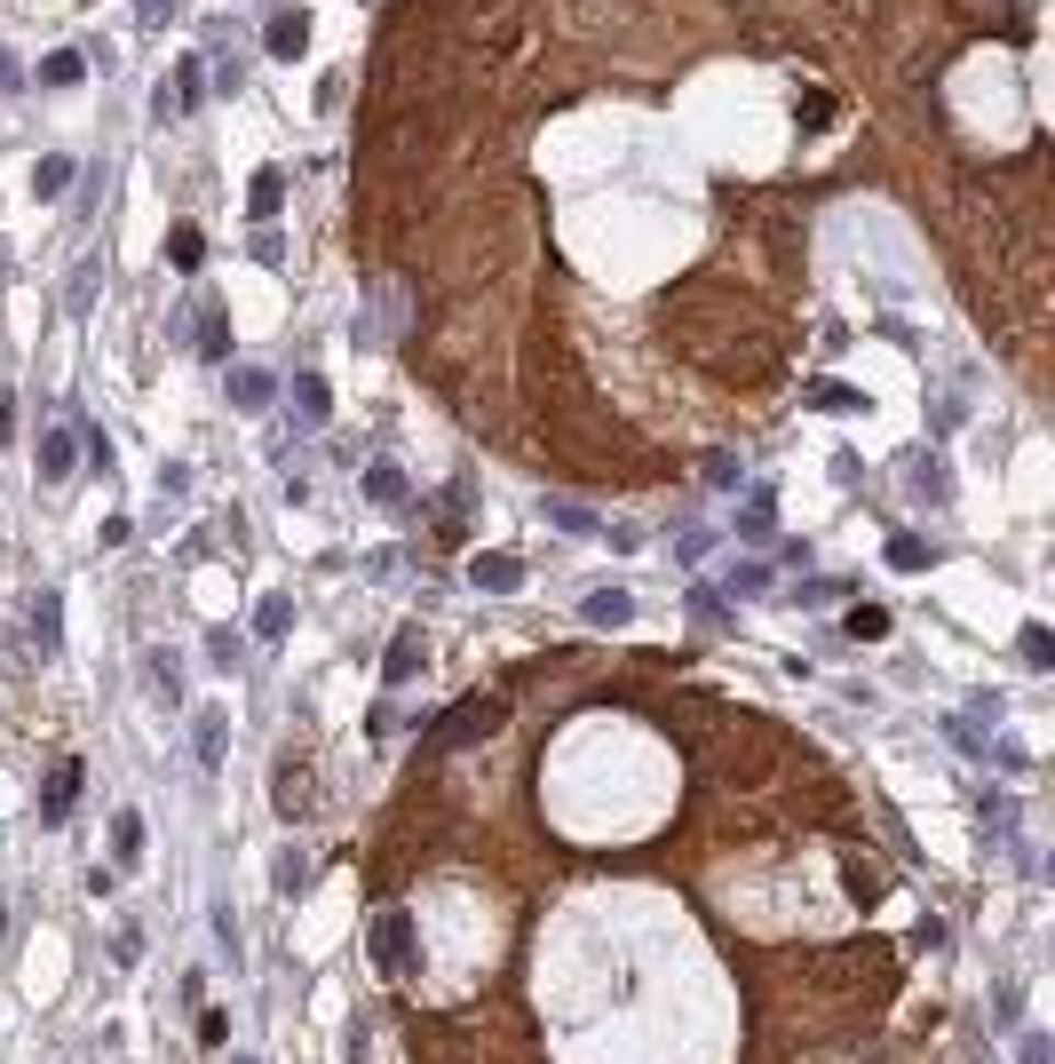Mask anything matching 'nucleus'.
<instances>
[{
	"label": "nucleus",
	"instance_id": "ea45409f",
	"mask_svg": "<svg viewBox=\"0 0 1055 1064\" xmlns=\"http://www.w3.org/2000/svg\"><path fill=\"white\" fill-rule=\"evenodd\" d=\"M230 1064H254V1056H230Z\"/></svg>",
	"mask_w": 1055,
	"mask_h": 1064
},
{
	"label": "nucleus",
	"instance_id": "2f4dec72",
	"mask_svg": "<svg viewBox=\"0 0 1055 1064\" xmlns=\"http://www.w3.org/2000/svg\"><path fill=\"white\" fill-rule=\"evenodd\" d=\"M738 524L762 541V532H770V493H746V517H738Z\"/></svg>",
	"mask_w": 1055,
	"mask_h": 1064
},
{
	"label": "nucleus",
	"instance_id": "7c9ffc66",
	"mask_svg": "<svg viewBox=\"0 0 1055 1064\" xmlns=\"http://www.w3.org/2000/svg\"><path fill=\"white\" fill-rule=\"evenodd\" d=\"M302 882H310V858H302V850H286V858H279V890H286V897H294V890H302Z\"/></svg>",
	"mask_w": 1055,
	"mask_h": 1064
},
{
	"label": "nucleus",
	"instance_id": "b1692460",
	"mask_svg": "<svg viewBox=\"0 0 1055 1064\" xmlns=\"http://www.w3.org/2000/svg\"><path fill=\"white\" fill-rule=\"evenodd\" d=\"M279 199H286V176L262 168V176H254V215H279Z\"/></svg>",
	"mask_w": 1055,
	"mask_h": 1064
},
{
	"label": "nucleus",
	"instance_id": "bb28decb",
	"mask_svg": "<svg viewBox=\"0 0 1055 1064\" xmlns=\"http://www.w3.org/2000/svg\"><path fill=\"white\" fill-rule=\"evenodd\" d=\"M912 493H921V501H944V461H912Z\"/></svg>",
	"mask_w": 1055,
	"mask_h": 1064
},
{
	"label": "nucleus",
	"instance_id": "473e14b6",
	"mask_svg": "<svg viewBox=\"0 0 1055 1064\" xmlns=\"http://www.w3.org/2000/svg\"><path fill=\"white\" fill-rule=\"evenodd\" d=\"M548 517H556L564 532H595V517H588V509H571V501H548Z\"/></svg>",
	"mask_w": 1055,
	"mask_h": 1064
},
{
	"label": "nucleus",
	"instance_id": "5701e85b",
	"mask_svg": "<svg viewBox=\"0 0 1055 1064\" xmlns=\"http://www.w3.org/2000/svg\"><path fill=\"white\" fill-rule=\"evenodd\" d=\"M191 104H198V64L175 72V95H159V112H191Z\"/></svg>",
	"mask_w": 1055,
	"mask_h": 1064
},
{
	"label": "nucleus",
	"instance_id": "9b49d317",
	"mask_svg": "<svg viewBox=\"0 0 1055 1064\" xmlns=\"http://www.w3.org/2000/svg\"><path fill=\"white\" fill-rule=\"evenodd\" d=\"M302 48H310V16L279 9V16H270V56H302Z\"/></svg>",
	"mask_w": 1055,
	"mask_h": 1064
},
{
	"label": "nucleus",
	"instance_id": "c756f323",
	"mask_svg": "<svg viewBox=\"0 0 1055 1064\" xmlns=\"http://www.w3.org/2000/svg\"><path fill=\"white\" fill-rule=\"evenodd\" d=\"M198 1041H207V1049H230V1017H223V1009H198Z\"/></svg>",
	"mask_w": 1055,
	"mask_h": 1064
},
{
	"label": "nucleus",
	"instance_id": "6e6552de",
	"mask_svg": "<svg viewBox=\"0 0 1055 1064\" xmlns=\"http://www.w3.org/2000/svg\"><path fill=\"white\" fill-rule=\"evenodd\" d=\"M421 659H429V652H421V627H397V644H389V659H382V676H389V683H413V676H421Z\"/></svg>",
	"mask_w": 1055,
	"mask_h": 1064
},
{
	"label": "nucleus",
	"instance_id": "4c0bfd02",
	"mask_svg": "<svg viewBox=\"0 0 1055 1064\" xmlns=\"http://www.w3.org/2000/svg\"><path fill=\"white\" fill-rule=\"evenodd\" d=\"M476 16H492V24H508V0H468Z\"/></svg>",
	"mask_w": 1055,
	"mask_h": 1064
},
{
	"label": "nucleus",
	"instance_id": "393cba45",
	"mask_svg": "<svg viewBox=\"0 0 1055 1064\" xmlns=\"http://www.w3.org/2000/svg\"><path fill=\"white\" fill-rule=\"evenodd\" d=\"M365 493H373V501H382V509H397V501H405V477H397V469H389V461H382V469H373V477H365Z\"/></svg>",
	"mask_w": 1055,
	"mask_h": 1064
},
{
	"label": "nucleus",
	"instance_id": "20e7f679",
	"mask_svg": "<svg viewBox=\"0 0 1055 1064\" xmlns=\"http://www.w3.org/2000/svg\"><path fill=\"white\" fill-rule=\"evenodd\" d=\"M191 747H198V771H223V762H230V715L223 708H198L191 715Z\"/></svg>",
	"mask_w": 1055,
	"mask_h": 1064
},
{
	"label": "nucleus",
	"instance_id": "f257e3e1",
	"mask_svg": "<svg viewBox=\"0 0 1055 1064\" xmlns=\"http://www.w3.org/2000/svg\"><path fill=\"white\" fill-rule=\"evenodd\" d=\"M373 890L413 921L397 977L405 1064H929L944 1001L912 993V938L873 929L881 850H738L699 874L659 850L382 842Z\"/></svg>",
	"mask_w": 1055,
	"mask_h": 1064
},
{
	"label": "nucleus",
	"instance_id": "aec40b11",
	"mask_svg": "<svg viewBox=\"0 0 1055 1064\" xmlns=\"http://www.w3.org/2000/svg\"><path fill=\"white\" fill-rule=\"evenodd\" d=\"M151 691H159V700H183V676H175V652H151Z\"/></svg>",
	"mask_w": 1055,
	"mask_h": 1064
},
{
	"label": "nucleus",
	"instance_id": "f3484780",
	"mask_svg": "<svg viewBox=\"0 0 1055 1064\" xmlns=\"http://www.w3.org/2000/svg\"><path fill=\"white\" fill-rule=\"evenodd\" d=\"M929 564V541H912V532H897L889 541V573H921Z\"/></svg>",
	"mask_w": 1055,
	"mask_h": 1064
},
{
	"label": "nucleus",
	"instance_id": "c9c22d12",
	"mask_svg": "<svg viewBox=\"0 0 1055 1064\" xmlns=\"http://www.w3.org/2000/svg\"><path fill=\"white\" fill-rule=\"evenodd\" d=\"M1016 1041H1024V1049H1016V1064H1047V1041L1040 1033H1016Z\"/></svg>",
	"mask_w": 1055,
	"mask_h": 1064
},
{
	"label": "nucleus",
	"instance_id": "f704fd0d",
	"mask_svg": "<svg viewBox=\"0 0 1055 1064\" xmlns=\"http://www.w3.org/2000/svg\"><path fill=\"white\" fill-rule=\"evenodd\" d=\"M215 946H223V953H230V970H238V921H230V906H223V914H215Z\"/></svg>",
	"mask_w": 1055,
	"mask_h": 1064
},
{
	"label": "nucleus",
	"instance_id": "f03ea898",
	"mask_svg": "<svg viewBox=\"0 0 1055 1064\" xmlns=\"http://www.w3.org/2000/svg\"><path fill=\"white\" fill-rule=\"evenodd\" d=\"M508 723V700H500V691H468V700L445 715V723H436L429 731V739H421V762H436V755H461V747H476V739H492V731Z\"/></svg>",
	"mask_w": 1055,
	"mask_h": 1064
},
{
	"label": "nucleus",
	"instance_id": "a878e982",
	"mask_svg": "<svg viewBox=\"0 0 1055 1064\" xmlns=\"http://www.w3.org/2000/svg\"><path fill=\"white\" fill-rule=\"evenodd\" d=\"M80 72H88V64H80L72 48H64V56H48V64H41V80H48V88H72Z\"/></svg>",
	"mask_w": 1055,
	"mask_h": 1064
},
{
	"label": "nucleus",
	"instance_id": "e433bc0d",
	"mask_svg": "<svg viewBox=\"0 0 1055 1064\" xmlns=\"http://www.w3.org/2000/svg\"><path fill=\"white\" fill-rule=\"evenodd\" d=\"M135 16H144V24H167V16H175V0H135Z\"/></svg>",
	"mask_w": 1055,
	"mask_h": 1064
},
{
	"label": "nucleus",
	"instance_id": "2eb2a0df",
	"mask_svg": "<svg viewBox=\"0 0 1055 1064\" xmlns=\"http://www.w3.org/2000/svg\"><path fill=\"white\" fill-rule=\"evenodd\" d=\"M230 397H238V406H270V374H262V365H238V374H230Z\"/></svg>",
	"mask_w": 1055,
	"mask_h": 1064
},
{
	"label": "nucleus",
	"instance_id": "58836bf2",
	"mask_svg": "<svg viewBox=\"0 0 1055 1064\" xmlns=\"http://www.w3.org/2000/svg\"><path fill=\"white\" fill-rule=\"evenodd\" d=\"M16 438V414H9V397H0V445H9Z\"/></svg>",
	"mask_w": 1055,
	"mask_h": 1064
},
{
	"label": "nucleus",
	"instance_id": "412c9836",
	"mask_svg": "<svg viewBox=\"0 0 1055 1064\" xmlns=\"http://www.w3.org/2000/svg\"><path fill=\"white\" fill-rule=\"evenodd\" d=\"M849 636H858V644L889 636V612H881V604H858V612H849Z\"/></svg>",
	"mask_w": 1055,
	"mask_h": 1064
},
{
	"label": "nucleus",
	"instance_id": "1a4fd4ad",
	"mask_svg": "<svg viewBox=\"0 0 1055 1064\" xmlns=\"http://www.w3.org/2000/svg\"><path fill=\"white\" fill-rule=\"evenodd\" d=\"M112 858H120V874L144 867V811H120L112 818Z\"/></svg>",
	"mask_w": 1055,
	"mask_h": 1064
},
{
	"label": "nucleus",
	"instance_id": "4468645a",
	"mask_svg": "<svg viewBox=\"0 0 1055 1064\" xmlns=\"http://www.w3.org/2000/svg\"><path fill=\"white\" fill-rule=\"evenodd\" d=\"M286 627H294V604H286V596H262V612H254V636H262V644H279Z\"/></svg>",
	"mask_w": 1055,
	"mask_h": 1064
},
{
	"label": "nucleus",
	"instance_id": "c85d7f7f",
	"mask_svg": "<svg viewBox=\"0 0 1055 1064\" xmlns=\"http://www.w3.org/2000/svg\"><path fill=\"white\" fill-rule=\"evenodd\" d=\"M198 358H230V326H223V318L198 326Z\"/></svg>",
	"mask_w": 1055,
	"mask_h": 1064
},
{
	"label": "nucleus",
	"instance_id": "72a5a7b5",
	"mask_svg": "<svg viewBox=\"0 0 1055 1064\" xmlns=\"http://www.w3.org/2000/svg\"><path fill=\"white\" fill-rule=\"evenodd\" d=\"M167 254H175L183 271H198V230H175V239H167Z\"/></svg>",
	"mask_w": 1055,
	"mask_h": 1064
},
{
	"label": "nucleus",
	"instance_id": "cd10ccee",
	"mask_svg": "<svg viewBox=\"0 0 1055 1064\" xmlns=\"http://www.w3.org/2000/svg\"><path fill=\"white\" fill-rule=\"evenodd\" d=\"M833 596H849L841 580H802V596H794V604H809V612H826L833 604Z\"/></svg>",
	"mask_w": 1055,
	"mask_h": 1064
},
{
	"label": "nucleus",
	"instance_id": "dca6fc26",
	"mask_svg": "<svg viewBox=\"0 0 1055 1064\" xmlns=\"http://www.w3.org/2000/svg\"><path fill=\"white\" fill-rule=\"evenodd\" d=\"M238 652H247V636H238V627H207V668H238Z\"/></svg>",
	"mask_w": 1055,
	"mask_h": 1064
},
{
	"label": "nucleus",
	"instance_id": "7ed1b4c3",
	"mask_svg": "<svg viewBox=\"0 0 1055 1064\" xmlns=\"http://www.w3.org/2000/svg\"><path fill=\"white\" fill-rule=\"evenodd\" d=\"M270 811H279L286 826H310L318 818V786H310V762H279V786H270Z\"/></svg>",
	"mask_w": 1055,
	"mask_h": 1064
},
{
	"label": "nucleus",
	"instance_id": "6ab92c4d",
	"mask_svg": "<svg viewBox=\"0 0 1055 1064\" xmlns=\"http://www.w3.org/2000/svg\"><path fill=\"white\" fill-rule=\"evenodd\" d=\"M809 406H826V414H858L865 397H858V389H841V382H818V389H809Z\"/></svg>",
	"mask_w": 1055,
	"mask_h": 1064
},
{
	"label": "nucleus",
	"instance_id": "0eeeda50",
	"mask_svg": "<svg viewBox=\"0 0 1055 1064\" xmlns=\"http://www.w3.org/2000/svg\"><path fill=\"white\" fill-rule=\"evenodd\" d=\"M580 612H588V627H627V620H635V596H627V588H588Z\"/></svg>",
	"mask_w": 1055,
	"mask_h": 1064
},
{
	"label": "nucleus",
	"instance_id": "a211bd4d",
	"mask_svg": "<svg viewBox=\"0 0 1055 1064\" xmlns=\"http://www.w3.org/2000/svg\"><path fill=\"white\" fill-rule=\"evenodd\" d=\"M1016 652H1024V668H1055V636H1047V627H1024Z\"/></svg>",
	"mask_w": 1055,
	"mask_h": 1064
},
{
	"label": "nucleus",
	"instance_id": "f8f14e48",
	"mask_svg": "<svg viewBox=\"0 0 1055 1064\" xmlns=\"http://www.w3.org/2000/svg\"><path fill=\"white\" fill-rule=\"evenodd\" d=\"M41 477H48V485L72 477V438H64V429H48V438H41Z\"/></svg>",
	"mask_w": 1055,
	"mask_h": 1064
},
{
	"label": "nucleus",
	"instance_id": "9d476101",
	"mask_svg": "<svg viewBox=\"0 0 1055 1064\" xmlns=\"http://www.w3.org/2000/svg\"><path fill=\"white\" fill-rule=\"evenodd\" d=\"M32 644H41V659L64 644V596L56 588H41V604H32Z\"/></svg>",
	"mask_w": 1055,
	"mask_h": 1064
},
{
	"label": "nucleus",
	"instance_id": "39448f33",
	"mask_svg": "<svg viewBox=\"0 0 1055 1064\" xmlns=\"http://www.w3.org/2000/svg\"><path fill=\"white\" fill-rule=\"evenodd\" d=\"M72 794H80V762H56L48 786H41V826H64V818H72Z\"/></svg>",
	"mask_w": 1055,
	"mask_h": 1064
},
{
	"label": "nucleus",
	"instance_id": "ddd939ff",
	"mask_svg": "<svg viewBox=\"0 0 1055 1064\" xmlns=\"http://www.w3.org/2000/svg\"><path fill=\"white\" fill-rule=\"evenodd\" d=\"M294 414L310 421V429H318V421L333 414V406H326V382H318V374H294Z\"/></svg>",
	"mask_w": 1055,
	"mask_h": 1064
},
{
	"label": "nucleus",
	"instance_id": "423d86ee",
	"mask_svg": "<svg viewBox=\"0 0 1055 1064\" xmlns=\"http://www.w3.org/2000/svg\"><path fill=\"white\" fill-rule=\"evenodd\" d=\"M468 580H476V588H492V596H508V588H524V564L492 548V556H468Z\"/></svg>",
	"mask_w": 1055,
	"mask_h": 1064
},
{
	"label": "nucleus",
	"instance_id": "4be33fe9",
	"mask_svg": "<svg viewBox=\"0 0 1055 1064\" xmlns=\"http://www.w3.org/2000/svg\"><path fill=\"white\" fill-rule=\"evenodd\" d=\"M64 183H72V159H41V168H32V191L41 199H56Z\"/></svg>",
	"mask_w": 1055,
	"mask_h": 1064
}]
</instances>
